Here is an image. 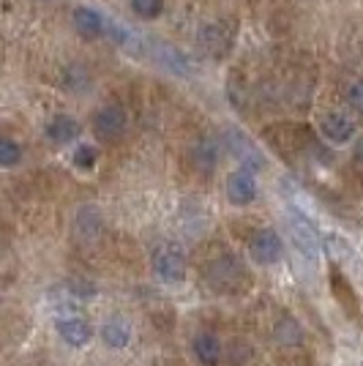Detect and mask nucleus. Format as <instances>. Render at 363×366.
Returning <instances> with one entry per match:
<instances>
[{"instance_id":"f257e3e1","label":"nucleus","mask_w":363,"mask_h":366,"mask_svg":"<svg viewBox=\"0 0 363 366\" xmlns=\"http://www.w3.org/2000/svg\"><path fill=\"white\" fill-rule=\"evenodd\" d=\"M153 271L164 285H181L186 279V254L181 246L164 244L153 254Z\"/></svg>"},{"instance_id":"f03ea898","label":"nucleus","mask_w":363,"mask_h":366,"mask_svg":"<svg viewBox=\"0 0 363 366\" xmlns=\"http://www.w3.org/2000/svg\"><path fill=\"white\" fill-rule=\"evenodd\" d=\"M249 254H252V259L257 265H276L282 259V254H284V241L271 227L257 229L252 235V241H249Z\"/></svg>"},{"instance_id":"7ed1b4c3","label":"nucleus","mask_w":363,"mask_h":366,"mask_svg":"<svg viewBox=\"0 0 363 366\" xmlns=\"http://www.w3.org/2000/svg\"><path fill=\"white\" fill-rule=\"evenodd\" d=\"M55 331L69 347H88L93 342V336H96L91 320L82 317V315H61L55 320Z\"/></svg>"},{"instance_id":"20e7f679","label":"nucleus","mask_w":363,"mask_h":366,"mask_svg":"<svg viewBox=\"0 0 363 366\" xmlns=\"http://www.w3.org/2000/svg\"><path fill=\"white\" fill-rule=\"evenodd\" d=\"M126 123H129V115L121 104H106L96 112L93 118V132L99 139H118L126 132Z\"/></svg>"},{"instance_id":"39448f33","label":"nucleus","mask_w":363,"mask_h":366,"mask_svg":"<svg viewBox=\"0 0 363 366\" xmlns=\"http://www.w3.org/2000/svg\"><path fill=\"white\" fill-rule=\"evenodd\" d=\"M227 197L232 205H249L257 199V178L249 169H238L227 178Z\"/></svg>"},{"instance_id":"423d86ee","label":"nucleus","mask_w":363,"mask_h":366,"mask_svg":"<svg viewBox=\"0 0 363 366\" xmlns=\"http://www.w3.org/2000/svg\"><path fill=\"white\" fill-rule=\"evenodd\" d=\"M319 132L333 145H347L349 139L355 137V123H352V118L342 115V112H328L319 121Z\"/></svg>"},{"instance_id":"0eeeda50","label":"nucleus","mask_w":363,"mask_h":366,"mask_svg":"<svg viewBox=\"0 0 363 366\" xmlns=\"http://www.w3.org/2000/svg\"><path fill=\"white\" fill-rule=\"evenodd\" d=\"M99 336H101V342L109 350H126L129 342H131V325L123 317H109V320L101 322Z\"/></svg>"},{"instance_id":"6e6552de","label":"nucleus","mask_w":363,"mask_h":366,"mask_svg":"<svg viewBox=\"0 0 363 366\" xmlns=\"http://www.w3.org/2000/svg\"><path fill=\"white\" fill-rule=\"evenodd\" d=\"M44 134H46V139H52V142H58V145H69V142L79 139L82 126H79L71 115H55L52 121L46 123Z\"/></svg>"},{"instance_id":"1a4fd4ad","label":"nucleus","mask_w":363,"mask_h":366,"mask_svg":"<svg viewBox=\"0 0 363 366\" xmlns=\"http://www.w3.org/2000/svg\"><path fill=\"white\" fill-rule=\"evenodd\" d=\"M194 358L199 361V366H219L222 361V342L213 334H197L192 342Z\"/></svg>"},{"instance_id":"9d476101","label":"nucleus","mask_w":363,"mask_h":366,"mask_svg":"<svg viewBox=\"0 0 363 366\" xmlns=\"http://www.w3.org/2000/svg\"><path fill=\"white\" fill-rule=\"evenodd\" d=\"M289 229H292V241L303 252V257L314 262L319 257V241L314 235V229L309 224H303V222H295V219H289Z\"/></svg>"},{"instance_id":"9b49d317","label":"nucleus","mask_w":363,"mask_h":366,"mask_svg":"<svg viewBox=\"0 0 363 366\" xmlns=\"http://www.w3.org/2000/svg\"><path fill=\"white\" fill-rule=\"evenodd\" d=\"M71 19H74V28L82 39H99L104 33V19H101L99 11H93V9L79 6Z\"/></svg>"},{"instance_id":"f8f14e48","label":"nucleus","mask_w":363,"mask_h":366,"mask_svg":"<svg viewBox=\"0 0 363 366\" xmlns=\"http://www.w3.org/2000/svg\"><path fill=\"white\" fill-rule=\"evenodd\" d=\"M71 162H74L76 169L91 172V169L96 167V162H99V151H96L93 145H88V142H79V145H76V151H74V156H71Z\"/></svg>"},{"instance_id":"ddd939ff","label":"nucleus","mask_w":363,"mask_h":366,"mask_svg":"<svg viewBox=\"0 0 363 366\" xmlns=\"http://www.w3.org/2000/svg\"><path fill=\"white\" fill-rule=\"evenodd\" d=\"M22 162V148L14 139L0 137V167H16Z\"/></svg>"},{"instance_id":"4468645a","label":"nucleus","mask_w":363,"mask_h":366,"mask_svg":"<svg viewBox=\"0 0 363 366\" xmlns=\"http://www.w3.org/2000/svg\"><path fill=\"white\" fill-rule=\"evenodd\" d=\"M131 9L142 19H156L164 11V0H131Z\"/></svg>"},{"instance_id":"2eb2a0df","label":"nucleus","mask_w":363,"mask_h":366,"mask_svg":"<svg viewBox=\"0 0 363 366\" xmlns=\"http://www.w3.org/2000/svg\"><path fill=\"white\" fill-rule=\"evenodd\" d=\"M194 164L199 169H213V164H216V145L213 142L202 139L197 148H194Z\"/></svg>"},{"instance_id":"dca6fc26","label":"nucleus","mask_w":363,"mask_h":366,"mask_svg":"<svg viewBox=\"0 0 363 366\" xmlns=\"http://www.w3.org/2000/svg\"><path fill=\"white\" fill-rule=\"evenodd\" d=\"M238 139H232V148H235V153L243 159V164H254V159H257V164H259V156L257 151L252 148V142L246 137H241V134H235Z\"/></svg>"},{"instance_id":"f3484780","label":"nucleus","mask_w":363,"mask_h":366,"mask_svg":"<svg viewBox=\"0 0 363 366\" xmlns=\"http://www.w3.org/2000/svg\"><path fill=\"white\" fill-rule=\"evenodd\" d=\"M347 104L358 115H363V79H355L352 85H349V91H347Z\"/></svg>"},{"instance_id":"a211bd4d","label":"nucleus","mask_w":363,"mask_h":366,"mask_svg":"<svg viewBox=\"0 0 363 366\" xmlns=\"http://www.w3.org/2000/svg\"><path fill=\"white\" fill-rule=\"evenodd\" d=\"M355 159H358V162H363V139L355 145Z\"/></svg>"}]
</instances>
